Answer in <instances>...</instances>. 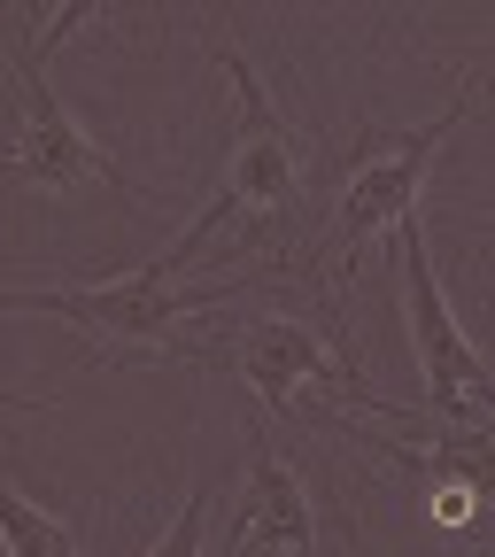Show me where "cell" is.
Returning a JSON list of instances; mask_svg holds the SVG:
<instances>
[{"label":"cell","instance_id":"obj_1","mask_svg":"<svg viewBox=\"0 0 495 557\" xmlns=\"http://www.w3.org/2000/svg\"><path fill=\"white\" fill-rule=\"evenodd\" d=\"M209 248H186L171 240L156 263H139V271H116L101 278V287H0V310H32V318H70L86 341H94V357H124V348H178V325L201 318V310H218L233 302L240 287H186V271L201 263Z\"/></svg>","mask_w":495,"mask_h":557},{"label":"cell","instance_id":"obj_2","mask_svg":"<svg viewBox=\"0 0 495 557\" xmlns=\"http://www.w3.org/2000/svg\"><path fill=\"white\" fill-rule=\"evenodd\" d=\"M209 62L233 78V101H240V148H233V171H225V186H218V201L201 209V218L186 225V240L194 248H209L218 233H233V225H271V218H295V201H302V148H295V132H287V116H279V101H271V86L256 78V62L240 54V47H209Z\"/></svg>","mask_w":495,"mask_h":557},{"label":"cell","instance_id":"obj_3","mask_svg":"<svg viewBox=\"0 0 495 557\" xmlns=\"http://www.w3.org/2000/svg\"><path fill=\"white\" fill-rule=\"evenodd\" d=\"M395 287H403L410 357H418V372H426V410L442 418V426H495V364L449 318L442 271H434V240H426V225H418V209L395 225Z\"/></svg>","mask_w":495,"mask_h":557},{"label":"cell","instance_id":"obj_4","mask_svg":"<svg viewBox=\"0 0 495 557\" xmlns=\"http://www.w3.org/2000/svg\"><path fill=\"white\" fill-rule=\"evenodd\" d=\"M465 109H472V86H457L449 109H442L434 124H410V132H364L357 163H348V178H341L333 240H325L341 271H357L364 248H372L380 233H395L410 209H418V186H426V171H434V156H442V139L465 124Z\"/></svg>","mask_w":495,"mask_h":557},{"label":"cell","instance_id":"obj_5","mask_svg":"<svg viewBox=\"0 0 495 557\" xmlns=\"http://www.w3.org/2000/svg\"><path fill=\"white\" fill-rule=\"evenodd\" d=\"M9 78H16V139H9V163H0V171H9V186H32V194L116 186V194H132V201H148V194H139V186L116 171V156H109V148H94L86 124L54 101L47 62L16 54V62H9Z\"/></svg>","mask_w":495,"mask_h":557},{"label":"cell","instance_id":"obj_6","mask_svg":"<svg viewBox=\"0 0 495 557\" xmlns=\"http://www.w3.org/2000/svg\"><path fill=\"white\" fill-rule=\"evenodd\" d=\"M225 357L240 364V380H248L271 410H310V418H318V387H325V395H348V403H372V418H410L403 403L372 395V387L325 348V333L302 325V318H248V325L233 333Z\"/></svg>","mask_w":495,"mask_h":557},{"label":"cell","instance_id":"obj_7","mask_svg":"<svg viewBox=\"0 0 495 557\" xmlns=\"http://www.w3.org/2000/svg\"><path fill=\"white\" fill-rule=\"evenodd\" d=\"M310 542H318L310 487L279 465L263 426H248V504H240V527H233L225 557H310Z\"/></svg>","mask_w":495,"mask_h":557},{"label":"cell","instance_id":"obj_8","mask_svg":"<svg viewBox=\"0 0 495 557\" xmlns=\"http://www.w3.org/2000/svg\"><path fill=\"white\" fill-rule=\"evenodd\" d=\"M372 449H387L395 465H410L418 480H426V496H434L442 519H472V504H495V426H442L426 442L380 434Z\"/></svg>","mask_w":495,"mask_h":557},{"label":"cell","instance_id":"obj_9","mask_svg":"<svg viewBox=\"0 0 495 557\" xmlns=\"http://www.w3.org/2000/svg\"><path fill=\"white\" fill-rule=\"evenodd\" d=\"M0 549L9 557H78V534H70L54 511H39L24 487L0 480Z\"/></svg>","mask_w":495,"mask_h":557},{"label":"cell","instance_id":"obj_10","mask_svg":"<svg viewBox=\"0 0 495 557\" xmlns=\"http://www.w3.org/2000/svg\"><path fill=\"white\" fill-rule=\"evenodd\" d=\"M201 534H209V487H194V496L178 504V519L156 534V549H148V557H209V549H201Z\"/></svg>","mask_w":495,"mask_h":557},{"label":"cell","instance_id":"obj_11","mask_svg":"<svg viewBox=\"0 0 495 557\" xmlns=\"http://www.w3.org/2000/svg\"><path fill=\"white\" fill-rule=\"evenodd\" d=\"M94 9H101V0H62V9H54V16H47V32H39V39H32V47H24V54H32V62H47V54H54V47H62V39H70V32H78V24H86V16H94Z\"/></svg>","mask_w":495,"mask_h":557},{"label":"cell","instance_id":"obj_12","mask_svg":"<svg viewBox=\"0 0 495 557\" xmlns=\"http://www.w3.org/2000/svg\"><path fill=\"white\" fill-rule=\"evenodd\" d=\"M0 410H54L47 395H16V387H0Z\"/></svg>","mask_w":495,"mask_h":557}]
</instances>
